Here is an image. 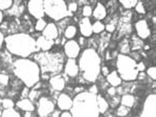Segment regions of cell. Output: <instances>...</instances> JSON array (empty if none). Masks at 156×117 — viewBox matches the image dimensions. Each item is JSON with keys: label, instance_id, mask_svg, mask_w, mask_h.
Returning a JSON list of instances; mask_svg holds the SVG:
<instances>
[{"label": "cell", "instance_id": "1", "mask_svg": "<svg viewBox=\"0 0 156 117\" xmlns=\"http://www.w3.org/2000/svg\"><path fill=\"white\" fill-rule=\"evenodd\" d=\"M4 44L9 53L20 59H27L37 52L36 39L30 33H18L8 35L4 38Z\"/></svg>", "mask_w": 156, "mask_h": 117}, {"label": "cell", "instance_id": "2", "mask_svg": "<svg viewBox=\"0 0 156 117\" xmlns=\"http://www.w3.org/2000/svg\"><path fill=\"white\" fill-rule=\"evenodd\" d=\"M79 70L87 83H94L101 74V57L94 48H86L80 54Z\"/></svg>", "mask_w": 156, "mask_h": 117}, {"label": "cell", "instance_id": "3", "mask_svg": "<svg viewBox=\"0 0 156 117\" xmlns=\"http://www.w3.org/2000/svg\"><path fill=\"white\" fill-rule=\"evenodd\" d=\"M13 72L27 88H33L40 82L41 71L34 60L17 59L13 62Z\"/></svg>", "mask_w": 156, "mask_h": 117}, {"label": "cell", "instance_id": "4", "mask_svg": "<svg viewBox=\"0 0 156 117\" xmlns=\"http://www.w3.org/2000/svg\"><path fill=\"white\" fill-rule=\"evenodd\" d=\"M65 57L60 51H39L34 53V61L38 64L41 74H59L64 68Z\"/></svg>", "mask_w": 156, "mask_h": 117}, {"label": "cell", "instance_id": "5", "mask_svg": "<svg viewBox=\"0 0 156 117\" xmlns=\"http://www.w3.org/2000/svg\"><path fill=\"white\" fill-rule=\"evenodd\" d=\"M73 117H100L97 95L88 91L79 93L73 99L70 111Z\"/></svg>", "mask_w": 156, "mask_h": 117}, {"label": "cell", "instance_id": "6", "mask_svg": "<svg viewBox=\"0 0 156 117\" xmlns=\"http://www.w3.org/2000/svg\"><path fill=\"white\" fill-rule=\"evenodd\" d=\"M136 61L128 54H117L116 57V72L121 76L122 81L133 82L137 80L138 71L136 69Z\"/></svg>", "mask_w": 156, "mask_h": 117}, {"label": "cell", "instance_id": "7", "mask_svg": "<svg viewBox=\"0 0 156 117\" xmlns=\"http://www.w3.org/2000/svg\"><path fill=\"white\" fill-rule=\"evenodd\" d=\"M44 13L54 21H61L67 17H73L67 9V4L64 0H44Z\"/></svg>", "mask_w": 156, "mask_h": 117}, {"label": "cell", "instance_id": "8", "mask_svg": "<svg viewBox=\"0 0 156 117\" xmlns=\"http://www.w3.org/2000/svg\"><path fill=\"white\" fill-rule=\"evenodd\" d=\"M55 110V102L49 97L41 96L37 102V112L39 117H48Z\"/></svg>", "mask_w": 156, "mask_h": 117}, {"label": "cell", "instance_id": "9", "mask_svg": "<svg viewBox=\"0 0 156 117\" xmlns=\"http://www.w3.org/2000/svg\"><path fill=\"white\" fill-rule=\"evenodd\" d=\"M140 117H156V95L149 94L144 102Z\"/></svg>", "mask_w": 156, "mask_h": 117}, {"label": "cell", "instance_id": "10", "mask_svg": "<svg viewBox=\"0 0 156 117\" xmlns=\"http://www.w3.org/2000/svg\"><path fill=\"white\" fill-rule=\"evenodd\" d=\"M27 9L30 16H33L37 20L44 18L45 13L44 6H43V0H30V1H28Z\"/></svg>", "mask_w": 156, "mask_h": 117}, {"label": "cell", "instance_id": "11", "mask_svg": "<svg viewBox=\"0 0 156 117\" xmlns=\"http://www.w3.org/2000/svg\"><path fill=\"white\" fill-rule=\"evenodd\" d=\"M81 53V46L76 40H68L64 43V54L68 59L76 60Z\"/></svg>", "mask_w": 156, "mask_h": 117}, {"label": "cell", "instance_id": "12", "mask_svg": "<svg viewBox=\"0 0 156 117\" xmlns=\"http://www.w3.org/2000/svg\"><path fill=\"white\" fill-rule=\"evenodd\" d=\"M135 30L137 37L141 40L148 39L151 36V30L149 28V24L147 20H145V19H140L135 23Z\"/></svg>", "mask_w": 156, "mask_h": 117}, {"label": "cell", "instance_id": "13", "mask_svg": "<svg viewBox=\"0 0 156 117\" xmlns=\"http://www.w3.org/2000/svg\"><path fill=\"white\" fill-rule=\"evenodd\" d=\"M64 73L68 77H76L80 73L79 70L78 62L74 59H67V61L64 64Z\"/></svg>", "mask_w": 156, "mask_h": 117}, {"label": "cell", "instance_id": "14", "mask_svg": "<svg viewBox=\"0 0 156 117\" xmlns=\"http://www.w3.org/2000/svg\"><path fill=\"white\" fill-rule=\"evenodd\" d=\"M36 46H37V52L39 51H49L55 46V41L45 38L44 36H39L36 39Z\"/></svg>", "mask_w": 156, "mask_h": 117}, {"label": "cell", "instance_id": "15", "mask_svg": "<svg viewBox=\"0 0 156 117\" xmlns=\"http://www.w3.org/2000/svg\"><path fill=\"white\" fill-rule=\"evenodd\" d=\"M57 105L61 111H70L73 107V98L67 93H61L57 98Z\"/></svg>", "mask_w": 156, "mask_h": 117}, {"label": "cell", "instance_id": "16", "mask_svg": "<svg viewBox=\"0 0 156 117\" xmlns=\"http://www.w3.org/2000/svg\"><path fill=\"white\" fill-rule=\"evenodd\" d=\"M49 85L51 87V89L54 91H57V92H60L62 90H64L65 88V85H66V82L64 80L63 75L62 74H55V75H51L49 78Z\"/></svg>", "mask_w": 156, "mask_h": 117}, {"label": "cell", "instance_id": "17", "mask_svg": "<svg viewBox=\"0 0 156 117\" xmlns=\"http://www.w3.org/2000/svg\"><path fill=\"white\" fill-rule=\"evenodd\" d=\"M80 33L83 38H89L92 36V23L90 18H82L79 21Z\"/></svg>", "mask_w": 156, "mask_h": 117}, {"label": "cell", "instance_id": "18", "mask_svg": "<svg viewBox=\"0 0 156 117\" xmlns=\"http://www.w3.org/2000/svg\"><path fill=\"white\" fill-rule=\"evenodd\" d=\"M25 4H27V2H22V1H15L13 3V6L9 9V11L4 12L6 15L9 16H13V17H16L18 18L19 16H21L23 14L25 9Z\"/></svg>", "mask_w": 156, "mask_h": 117}, {"label": "cell", "instance_id": "19", "mask_svg": "<svg viewBox=\"0 0 156 117\" xmlns=\"http://www.w3.org/2000/svg\"><path fill=\"white\" fill-rule=\"evenodd\" d=\"M42 36H44L45 38L50 40H56L59 38V32H58V27L55 23H47L46 27L44 28V30L42 32Z\"/></svg>", "mask_w": 156, "mask_h": 117}, {"label": "cell", "instance_id": "20", "mask_svg": "<svg viewBox=\"0 0 156 117\" xmlns=\"http://www.w3.org/2000/svg\"><path fill=\"white\" fill-rule=\"evenodd\" d=\"M92 18L95 19V21H103L107 16V9L106 6L101 2H98L95 4V8L92 11Z\"/></svg>", "mask_w": 156, "mask_h": 117}, {"label": "cell", "instance_id": "21", "mask_svg": "<svg viewBox=\"0 0 156 117\" xmlns=\"http://www.w3.org/2000/svg\"><path fill=\"white\" fill-rule=\"evenodd\" d=\"M106 80H107L108 85H110L111 87H114V88L119 87V86L123 84V81H122L121 76L119 75V73L116 72V70L111 71V72L106 76Z\"/></svg>", "mask_w": 156, "mask_h": 117}, {"label": "cell", "instance_id": "22", "mask_svg": "<svg viewBox=\"0 0 156 117\" xmlns=\"http://www.w3.org/2000/svg\"><path fill=\"white\" fill-rule=\"evenodd\" d=\"M15 106L17 108H19L24 112H34L35 111V105H34L28 98L20 99L19 102H17V104H15Z\"/></svg>", "mask_w": 156, "mask_h": 117}, {"label": "cell", "instance_id": "23", "mask_svg": "<svg viewBox=\"0 0 156 117\" xmlns=\"http://www.w3.org/2000/svg\"><path fill=\"white\" fill-rule=\"evenodd\" d=\"M97 104H98V109H99L100 114H105L108 111V109H109V102H108V100L100 94L97 95Z\"/></svg>", "mask_w": 156, "mask_h": 117}, {"label": "cell", "instance_id": "24", "mask_svg": "<svg viewBox=\"0 0 156 117\" xmlns=\"http://www.w3.org/2000/svg\"><path fill=\"white\" fill-rule=\"evenodd\" d=\"M121 105L122 106H125L127 108H131V107L134 106L135 104V97L132 94H129V93H126V94H123L121 97Z\"/></svg>", "mask_w": 156, "mask_h": 117}, {"label": "cell", "instance_id": "25", "mask_svg": "<svg viewBox=\"0 0 156 117\" xmlns=\"http://www.w3.org/2000/svg\"><path fill=\"white\" fill-rule=\"evenodd\" d=\"M76 33H78L76 26L73 24H69L64 30V38L67 40H73L76 36Z\"/></svg>", "mask_w": 156, "mask_h": 117}, {"label": "cell", "instance_id": "26", "mask_svg": "<svg viewBox=\"0 0 156 117\" xmlns=\"http://www.w3.org/2000/svg\"><path fill=\"white\" fill-rule=\"evenodd\" d=\"M105 30V24L102 21H95L92 23V33H102Z\"/></svg>", "mask_w": 156, "mask_h": 117}, {"label": "cell", "instance_id": "27", "mask_svg": "<svg viewBox=\"0 0 156 117\" xmlns=\"http://www.w3.org/2000/svg\"><path fill=\"white\" fill-rule=\"evenodd\" d=\"M1 117H21V115L17 110L12 108V109H4L2 111Z\"/></svg>", "mask_w": 156, "mask_h": 117}, {"label": "cell", "instance_id": "28", "mask_svg": "<svg viewBox=\"0 0 156 117\" xmlns=\"http://www.w3.org/2000/svg\"><path fill=\"white\" fill-rule=\"evenodd\" d=\"M13 3H14L13 0H0V11L2 13L9 11L13 6Z\"/></svg>", "mask_w": 156, "mask_h": 117}, {"label": "cell", "instance_id": "29", "mask_svg": "<svg viewBox=\"0 0 156 117\" xmlns=\"http://www.w3.org/2000/svg\"><path fill=\"white\" fill-rule=\"evenodd\" d=\"M129 112H130V108H127V107L122 106L121 105V106L116 108L115 113H116V115L119 117H126L129 114Z\"/></svg>", "mask_w": 156, "mask_h": 117}, {"label": "cell", "instance_id": "30", "mask_svg": "<svg viewBox=\"0 0 156 117\" xmlns=\"http://www.w3.org/2000/svg\"><path fill=\"white\" fill-rule=\"evenodd\" d=\"M41 97V91H39V90H32V91L30 92V94H28V99L30 100V102H37V100H39V98Z\"/></svg>", "mask_w": 156, "mask_h": 117}, {"label": "cell", "instance_id": "31", "mask_svg": "<svg viewBox=\"0 0 156 117\" xmlns=\"http://www.w3.org/2000/svg\"><path fill=\"white\" fill-rule=\"evenodd\" d=\"M46 25H47V22L44 18L39 19V20H37V22H36V24H35V29L37 30V32H43L44 28L46 27Z\"/></svg>", "mask_w": 156, "mask_h": 117}, {"label": "cell", "instance_id": "32", "mask_svg": "<svg viewBox=\"0 0 156 117\" xmlns=\"http://www.w3.org/2000/svg\"><path fill=\"white\" fill-rule=\"evenodd\" d=\"M119 3L123 5L124 9H131L133 8H135L136 3H137V1L136 0H123V1H121Z\"/></svg>", "mask_w": 156, "mask_h": 117}, {"label": "cell", "instance_id": "33", "mask_svg": "<svg viewBox=\"0 0 156 117\" xmlns=\"http://www.w3.org/2000/svg\"><path fill=\"white\" fill-rule=\"evenodd\" d=\"M82 9V11H81V13H82V16L83 18H89L90 16H92V6H90L89 4H87V5H84Z\"/></svg>", "mask_w": 156, "mask_h": 117}, {"label": "cell", "instance_id": "34", "mask_svg": "<svg viewBox=\"0 0 156 117\" xmlns=\"http://www.w3.org/2000/svg\"><path fill=\"white\" fill-rule=\"evenodd\" d=\"M1 106L3 109H12L15 107V102L12 98H4L1 100Z\"/></svg>", "mask_w": 156, "mask_h": 117}, {"label": "cell", "instance_id": "35", "mask_svg": "<svg viewBox=\"0 0 156 117\" xmlns=\"http://www.w3.org/2000/svg\"><path fill=\"white\" fill-rule=\"evenodd\" d=\"M66 4H67V9H68V12L70 14H73V13H76V12H78L79 5H78V3H76V2L70 1V2H67Z\"/></svg>", "mask_w": 156, "mask_h": 117}, {"label": "cell", "instance_id": "36", "mask_svg": "<svg viewBox=\"0 0 156 117\" xmlns=\"http://www.w3.org/2000/svg\"><path fill=\"white\" fill-rule=\"evenodd\" d=\"M9 76L8 74H4V73H0V85L2 87H6L9 86Z\"/></svg>", "mask_w": 156, "mask_h": 117}, {"label": "cell", "instance_id": "37", "mask_svg": "<svg viewBox=\"0 0 156 117\" xmlns=\"http://www.w3.org/2000/svg\"><path fill=\"white\" fill-rule=\"evenodd\" d=\"M135 11L137 12L138 14H146V6H145V4L143 3V2H140V1H137V3H136V5H135Z\"/></svg>", "mask_w": 156, "mask_h": 117}, {"label": "cell", "instance_id": "38", "mask_svg": "<svg viewBox=\"0 0 156 117\" xmlns=\"http://www.w3.org/2000/svg\"><path fill=\"white\" fill-rule=\"evenodd\" d=\"M147 75H148L150 78H152L153 81H155V80H156V68H155L154 66L149 67L148 70H147Z\"/></svg>", "mask_w": 156, "mask_h": 117}, {"label": "cell", "instance_id": "39", "mask_svg": "<svg viewBox=\"0 0 156 117\" xmlns=\"http://www.w3.org/2000/svg\"><path fill=\"white\" fill-rule=\"evenodd\" d=\"M115 24L114 23H108V24H105V29L107 30L108 33H113L115 30Z\"/></svg>", "mask_w": 156, "mask_h": 117}, {"label": "cell", "instance_id": "40", "mask_svg": "<svg viewBox=\"0 0 156 117\" xmlns=\"http://www.w3.org/2000/svg\"><path fill=\"white\" fill-rule=\"evenodd\" d=\"M136 69H137L138 73H140V72H144V71H145V69H146L145 63H143V62H140V63H137V64H136Z\"/></svg>", "mask_w": 156, "mask_h": 117}, {"label": "cell", "instance_id": "41", "mask_svg": "<svg viewBox=\"0 0 156 117\" xmlns=\"http://www.w3.org/2000/svg\"><path fill=\"white\" fill-rule=\"evenodd\" d=\"M101 73H102V75H103V76H105V77H106V76L110 73L109 67H107V66L101 67Z\"/></svg>", "mask_w": 156, "mask_h": 117}, {"label": "cell", "instance_id": "42", "mask_svg": "<svg viewBox=\"0 0 156 117\" xmlns=\"http://www.w3.org/2000/svg\"><path fill=\"white\" fill-rule=\"evenodd\" d=\"M107 94L109 95L110 97L114 96L115 94H117V93H116V88H114V87L108 88V89H107Z\"/></svg>", "mask_w": 156, "mask_h": 117}, {"label": "cell", "instance_id": "43", "mask_svg": "<svg viewBox=\"0 0 156 117\" xmlns=\"http://www.w3.org/2000/svg\"><path fill=\"white\" fill-rule=\"evenodd\" d=\"M88 92L92 93V94L98 95V94H99V88H98V86H97V85H92V86H91V87L89 88Z\"/></svg>", "mask_w": 156, "mask_h": 117}, {"label": "cell", "instance_id": "44", "mask_svg": "<svg viewBox=\"0 0 156 117\" xmlns=\"http://www.w3.org/2000/svg\"><path fill=\"white\" fill-rule=\"evenodd\" d=\"M4 35L2 33V32L0 30V50H1L2 48V46H3V44H4Z\"/></svg>", "mask_w": 156, "mask_h": 117}, {"label": "cell", "instance_id": "45", "mask_svg": "<svg viewBox=\"0 0 156 117\" xmlns=\"http://www.w3.org/2000/svg\"><path fill=\"white\" fill-rule=\"evenodd\" d=\"M60 117H73V115H71V113L69 111H64L61 113Z\"/></svg>", "mask_w": 156, "mask_h": 117}, {"label": "cell", "instance_id": "46", "mask_svg": "<svg viewBox=\"0 0 156 117\" xmlns=\"http://www.w3.org/2000/svg\"><path fill=\"white\" fill-rule=\"evenodd\" d=\"M60 115H61V114H60V112L58 111V110H55V111L52 112V113L50 114L48 117H60Z\"/></svg>", "mask_w": 156, "mask_h": 117}, {"label": "cell", "instance_id": "47", "mask_svg": "<svg viewBox=\"0 0 156 117\" xmlns=\"http://www.w3.org/2000/svg\"><path fill=\"white\" fill-rule=\"evenodd\" d=\"M79 41H80V43H79V45H80V46H83L84 44H85V39H84L83 37H80V40H79Z\"/></svg>", "mask_w": 156, "mask_h": 117}, {"label": "cell", "instance_id": "48", "mask_svg": "<svg viewBox=\"0 0 156 117\" xmlns=\"http://www.w3.org/2000/svg\"><path fill=\"white\" fill-rule=\"evenodd\" d=\"M3 18H4V14L0 11V25H1L2 22H3Z\"/></svg>", "mask_w": 156, "mask_h": 117}, {"label": "cell", "instance_id": "49", "mask_svg": "<svg viewBox=\"0 0 156 117\" xmlns=\"http://www.w3.org/2000/svg\"><path fill=\"white\" fill-rule=\"evenodd\" d=\"M25 117H36L35 115L33 116V112H25Z\"/></svg>", "mask_w": 156, "mask_h": 117}]
</instances>
